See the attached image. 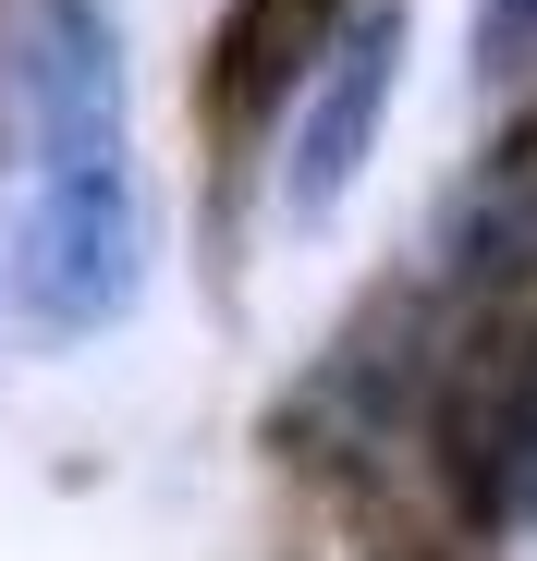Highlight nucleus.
Here are the masks:
<instances>
[{
  "mask_svg": "<svg viewBox=\"0 0 537 561\" xmlns=\"http://www.w3.org/2000/svg\"><path fill=\"white\" fill-rule=\"evenodd\" d=\"M453 477L489 525L537 537V342H513L501 366H477L453 403Z\"/></svg>",
  "mask_w": 537,
  "mask_h": 561,
  "instance_id": "5",
  "label": "nucleus"
},
{
  "mask_svg": "<svg viewBox=\"0 0 537 561\" xmlns=\"http://www.w3.org/2000/svg\"><path fill=\"white\" fill-rule=\"evenodd\" d=\"M391 99H403V0H367V13L330 37V61L306 73L294 135H282V220H294V232H330V220H342V196H354L367 159H379Z\"/></svg>",
  "mask_w": 537,
  "mask_h": 561,
  "instance_id": "2",
  "label": "nucleus"
},
{
  "mask_svg": "<svg viewBox=\"0 0 537 561\" xmlns=\"http://www.w3.org/2000/svg\"><path fill=\"white\" fill-rule=\"evenodd\" d=\"M13 123H25V171L37 159H111V147H135V49H123L111 0H25Z\"/></svg>",
  "mask_w": 537,
  "mask_h": 561,
  "instance_id": "3",
  "label": "nucleus"
},
{
  "mask_svg": "<svg viewBox=\"0 0 537 561\" xmlns=\"http://www.w3.org/2000/svg\"><path fill=\"white\" fill-rule=\"evenodd\" d=\"M354 25V0H232L220 13V37H208V123L220 135H244V123H268L282 99H306V73L330 61V37Z\"/></svg>",
  "mask_w": 537,
  "mask_h": 561,
  "instance_id": "4",
  "label": "nucleus"
},
{
  "mask_svg": "<svg viewBox=\"0 0 537 561\" xmlns=\"http://www.w3.org/2000/svg\"><path fill=\"white\" fill-rule=\"evenodd\" d=\"M477 85H525L537 73V0H477Z\"/></svg>",
  "mask_w": 537,
  "mask_h": 561,
  "instance_id": "6",
  "label": "nucleus"
},
{
  "mask_svg": "<svg viewBox=\"0 0 537 561\" xmlns=\"http://www.w3.org/2000/svg\"><path fill=\"white\" fill-rule=\"evenodd\" d=\"M159 268V208L135 147L111 159H37L25 171V220H13V318L37 342H99L147 306Z\"/></svg>",
  "mask_w": 537,
  "mask_h": 561,
  "instance_id": "1",
  "label": "nucleus"
},
{
  "mask_svg": "<svg viewBox=\"0 0 537 561\" xmlns=\"http://www.w3.org/2000/svg\"><path fill=\"white\" fill-rule=\"evenodd\" d=\"M0 306H13V232H0Z\"/></svg>",
  "mask_w": 537,
  "mask_h": 561,
  "instance_id": "7",
  "label": "nucleus"
}]
</instances>
